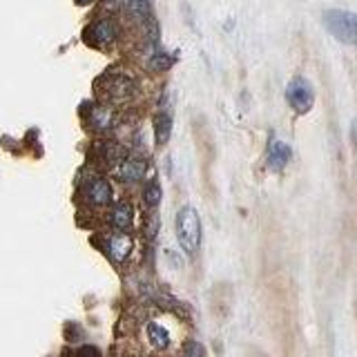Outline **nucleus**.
<instances>
[{
	"mask_svg": "<svg viewBox=\"0 0 357 357\" xmlns=\"http://www.w3.org/2000/svg\"><path fill=\"white\" fill-rule=\"evenodd\" d=\"M174 230H176V241L181 246V250L187 257H196L201 248V219L199 212L194 210L192 205H183L181 210L176 212L174 219Z\"/></svg>",
	"mask_w": 357,
	"mask_h": 357,
	"instance_id": "obj_1",
	"label": "nucleus"
},
{
	"mask_svg": "<svg viewBox=\"0 0 357 357\" xmlns=\"http://www.w3.org/2000/svg\"><path fill=\"white\" fill-rule=\"evenodd\" d=\"M322 23L335 41L357 47V14L344 12V9H329L324 12Z\"/></svg>",
	"mask_w": 357,
	"mask_h": 357,
	"instance_id": "obj_2",
	"label": "nucleus"
},
{
	"mask_svg": "<svg viewBox=\"0 0 357 357\" xmlns=\"http://www.w3.org/2000/svg\"><path fill=\"white\" fill-rule=\"evenodd\" d=\"M286 101L297 114H309L315 105V87L309 78L295 76L286 87Z\"/></svg>",
	"mask_w": 357,
	"mask_h": 357,
	"instance_id": "obj_3",
	"label": "nucleus"
},
{
	"mask_svg": "<svg viewBox=\"0 0 357 357\" xmlns=\"http://www.w3.org/2000/svg\"><path fill=\"white\" fill-rule=\"evenodd\" d=\"M118 23L114 18H98L96 23H92L85 32V41L94 47H110L116 43L118 38Z\"/></svg>",
	"mask_w": 357,
	"mask_h": 357,
	"instance_id": "obj_4",
	"label": "nucleus"
},
{
	"mask_svg": "<svg viewBox=\"0 0 357 357\" xmlns=\"http://www.w3.org/2000/svg\"><path fill=\"white\" fill-rule=\"evenodd\" d=\"M136 89H138L136 81L127 74H112L103 81V92L107 94L110 101H116V103L130 101V98L136 94Z\"/></svg>",
	"mask_w": 357,
	"mask_h": 357,
	"instance_id": "obj_5",
	"label": "nucleus"
},
{
	"mask_svg": "<svg viewBox=\"0 0 357 357\" xmlns=\"http://www.w3.org/2000/svg\"><path fill=\"white\" fill-rule=\"evenodd\" d=\"M132 237L123 232V230H118V232H112L110 237L105 239V253L107 257L114 262V264H123L127 257H130L132 253Z\"/></svg>",
	"mask_w": 357,
	"mask_h": 357,
	"instance_id": "obj_6",
	"label": "nucleus"
},
{
	"mask_svg": "<svg viewBox=\"0 0 357 357\" xmlns=\"http://www.w3.org/2000/svg\"><path fill=\"white\" fill-rule=\"evenodd\" d=\"M85 199L87 203H92L96 208L101 205H110L112 203V185L105 181V178L101 176H94L89 178V181L85 183Z\"/></svg>",
	"mask_w": 357,
	"mask_h": 357,
	"instance_id": "obj_7",
	"label": "nucleus"
},
{
	"mask_svg": "<svg viewBox=\"0 0 357 357\" xmlns=\"http://www.w3.org/2000/svg\"><path fill=\"white\" fill-rule=\"evenodd\" d=\"M147 172V163L141 156H125L121 163L116 165V176L121 178L123 183H136L143 181Z\"/></svg>",
	"mask_w": 357,
	"mask_h": 357,
	"instance_id": "obj_8",
	"label": "nucleus"
},
{
	"mask_svg": "<svg viewBox=\"0 0 357 357\" xmlns=\"http://www.w3.org/2000/svg\"><path fill=\"white\" fill-rule=\"evenodd\" d=\"M291 156H293L291 145L284 143V141H280V138H273L271 145H268V156H266L268 167H271L273 172H282L284 167L289 165Z\"/></svg>",
	"mask_w": 357,
	"mask_h": 357,
	"instance_id": "obj_9",
	"label": "nucleus"
},
{
	"mask_svg": "<svg viewBox=\"0 0 357 357\" xmlns=\"http://www.w3.org/2000/svg\"><path fill=\"white\" fill-rule=\"evenodd\" d=\"M87 121H89V125H92V130L107 132V130H112V125L116 121V114L110 105H94L92 110L87 112Z\"/></svg>",
	"mask_w": 357,
	"mask_h": 357,
	"instance_id": "obj_10",
	"label": "nucleus"
},
{
	"mask_svg": "<svg viewBox=\"0 0 357 357\" xmlns=\"http://www.w3.org/2000/svg\"><path fill=\"white\" fill-rule=\"evenodd\" d=\"M110 223L116 228V230H132V223H134V208L132 203L127 201H118L114 203L112 212H110Z\"/></svg>",
	"mask_w": 357,
	"mask_h": 357,
	"instance_id": "obj_11",
	"label": "nucleus"
},
{
	"mask_svg": "<svg viewBox=\"0 0 357 357\" xmlns=\"http://www.w3.org/2000/svg\"><path fill=\"white\" fill-rule=\"evenodd\" d=\"M154 136L158 145H165L172 136V112L161 110L154 116Z\"/></svg>",
	"mask_w": 357,
	"mask_h": 357,
	"instance_id": "obj_12",
	"label": "nucleus"
},
{
	"mask_svg": "<svg viewBox=\"0 0 357 357\" xmlns=\"http://www.w3.org/2000/svg\"><path fill=\"white\" fill-rule=\"evenodd\" d=\"M127 5V12H130V16L134 18L136 23H145L150 21L152 16V0H125Z\"/></svg>",
	"mask_w": 357,
	"mask_h": 357,
	"instance_id": "obj_13",
	"label": "nucleus"
},
{
	"mask_svg": "<svg viewBox=\"0 0 357 357\" xmlns=\"http://www.w3.org/2000/svg\"><path fill=\"white\" fill-rule=\"evenodd\" d=\"M147 337H150L154 349H167V346H170V333H167L163 326L156 324V322L147 324Z\"/></svg>",
	"mask_w": 357,
	"mask_h": 357,
	"instance_id": "obj_14",
	"label": "nucleus"
},
{
	"mask_svg": "<svg viewBox=\"0 0 357 357\" xmlns=\"http://www.w3.org/2000/svg\"><path fill=\"white\" fill-rule=\"evenodd\" d=\"M161 196H163L161 183L154 181V178L145 183V187H143V201H145L147 208H152V210H154V208L161 203Z\"/></svg>",
	"mask_w": 357,
	"mask_h": 357,
	"instance_id": "obj_15",
	"label": "nucleus"
},
{
	"mask_svg": "<svg viewBox=\"0 0 357 357\" xmlns=\"http://www.w3.org/2000/svg\"><path fill=\"white\" fill-rule=\"evenodd\" d=\"M174 63V56L167 54V52H152V56L147 58V65H150L154 72H165V69H170Z\"/></svg>",
	"mask_w": 357,
	"mask_h": 357,
	"instance_id": "obj_16",
	"label": "nucleus"
},
{
	"mask_svg": "<svg viewBox=\"0 0 357 357\" xmlns=\"http://www.w3.org/2000/svg\"><path fill=\"white\" fill-rule=\"evenodd\" d=\"M156 232H158V214L152 212L150 219L145 221V235H147V239H154Z\"/></svg>",
	"mask_w": 357,
	"mask_h": 357,
	"instance_id": "obj_17",
	"label": "nucleus"
},
{
	"mask_svg": "<svg viewBox=\"0 0 357 357\" xmlns=\"http://www.w3.org/2000/svg\"><path fill=\"white\" fill-rule=\"evenodd\" d=\"M183 355L185 357H203L205 351H203V346L199 342H187L185 349H183Z\"/></svg>",
	"mask_w": 357,
	"mask_h": 357,
	"instance_id": "obj_18",
	"label": "nucleus"
},
{
	"mask_svg": "<svg viewBox=\"0 0 357 357\" xmlns=\"http://www.w3.org/2000/svg\"><path fill=\"white\" fill-rule=\"evenodd\" d=\"M123 5H125V0H101L103 12H107V14H116V12H121Z\"/></svg>",
	"mask_w": 357,
	"mask_h": 357,
	"instance_id": "obj_19",
	"label": "nucleus"
},
{
	"mask_svg": "<svg viewBox=\"0 0 357 357\" xmlns=\"http://www.w3.org/2000/svg\"><path fill=\"white\" fill-rule=\"evenodd\" d=\"M78 357H101V353H98L94 346H83V349L78 351Z\"/></svg>",
	"mask_w": 357,
	"mask_h": 357,
	"instance_id": "obj_20",
	"label": "nucleus"
},
{
	"mask_svg": "<svg viewBox=\"0 0 357 357\" xmlns=\"http://www.w3.org/2000/svg\"><path fill=\"white\" fill-rule=\"evenodd\" d=\"M351 138H353V145L357 147V118L351 123Z\"/></svg>",
	"mask_w": 357,
	"mask_h": 357,
	"instance_id": "obj_21",
	"label": "nucleus"
},
{
	"mask_svg": "<svg viewBox=\"0 0 357 357\" xmlns=\"http://www.w3.org/2000/svg\"><path fill=\"white\" fill-rule=\"evenodd\" d=\"M74 3H76V5H81V7H87V5H92L94 0H74Z\"/></svg>",
	"mask_w": 357,
	"mask_h": 357,
	"instance_id": "obj_22",
	"label": "nucleus"
}]
</instances>
